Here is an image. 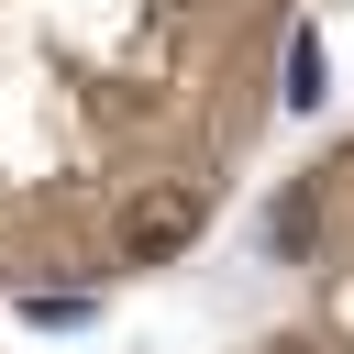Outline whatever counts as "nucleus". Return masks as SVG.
Returning <instances> with one entry per match:
<instances>
[{"label":"nucleus","mask_w":354,"mask_h":354,"mask_svg":"<svg viewBox=\"0 0 354 354\" xmlns=\"http://www.w3.org/2000/svg\"><path fill=\"white\" fill-rule=\"evenodd\" d=\"M199 232V188H155V199H133V221H122V243L155 266V254H177Z\"/></svg>","instance_id":"f257e3e1"},{"label":"nucleus","mask_w":354,"mask_h":354,"mask_svg":"<svg viewBox=\"0 0 354 354\" xmlns=\"http://www.w3.org/2000/svg\"><path fill=\"white\" fill-rule=\"evenodd\" d=\"M288 100H321V44H310V33L288 44Z\"/></svg>","instance_id":"f03ea898"}]
</instances>
